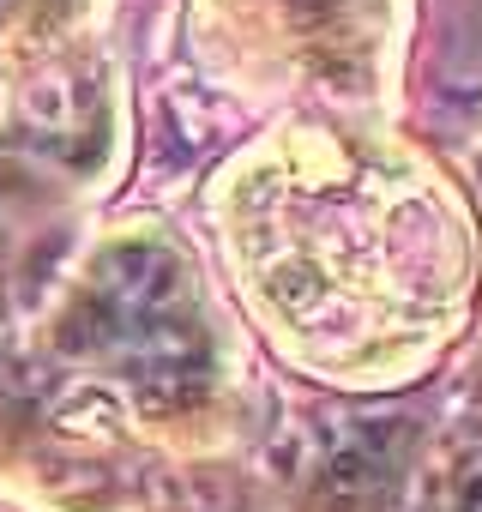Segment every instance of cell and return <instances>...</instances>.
<instances>
[{
	"instance_id": "6da1fadb",
	"label": "cell",
	"mask_w": 482,
	"mask_h": 512,
	"mask_svg": "<svg viewBox=\"0 0 482 512\" xmlns=\"http://www.w3.org/2000/svg\"><path fill=\"white\" fill-rule=\"evenodd\" d=\"M91 338L139 380H187L199 368V308L169 247H115L91 278Z\"/></svg>"
},
{
	"instance_id": "7a4b0ae2",
	"label": "cell",
	"mask_w": 482,
	"mask_h": 512,
	"mask_svg": "<svg viewBox=\"0 0 482 512\" xmlns=\"http://www.w3.org/2000/svg\"><path fill=\"white\" fill-rule=\"evenodd\" d=\"M25 127H31L43 145H67V139L85 127V97H79V85H67V79H37L31 97H25Z\"/></svg>"
},
{
	"instance_id": "3957f363",
	"label": "cell",
	"mask_w": 482,
	"mask_h": 512,
	"mask_svg": "<svg viewBox=\"0 0 482 512\" xmlns=\"http://www.w3.org/2000/svg\"><path fill=\"white\" fill-rule=\"evenodd\" d=\"M458 512H482V452H470L458 470Z\"/></svg>"
}]
</instances>
